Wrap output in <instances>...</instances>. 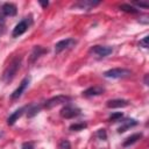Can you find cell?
<instances>
[{
	"label": "cell",
	"instance_id": "1",
	"mask_svg": "<svg viewBox=\"0 0 149 149\" xmlns=\"http://www.w3.org/2000/svg\"><path fill=\"white\" fill-rule=\"evenodd\" d=\"M20 65H21V57H15L8 65L7 68L3 70V73H2V80L5 83H9L13 80V78L15 77L17 70L20 69Z\"/></svg>",
	"mask_w": 149,
	"mask_h": 149
},
{
	"label": "cell",
	"instance_id": "2",
	"mask_svg": "<svg viewBox=\"0 0 149 149\" xmlns=\"http://www.w3.org/2000/svg\"><path fill=\"white\" fill-rule=\"evenodd\" d=\"M31 23H33L31 16H27V17L22 19V20L14 27V29H13V31H12V36H13V37H19V36H21L22 34H24V33L28 30V28L31 26Z\"/></svg>",
	"mask_w": 149,
	"mask_h": 149
},
{
	"label": "cell",
	"instance_id": "3",
	"mask_svg": "<svg viewBox=\"0 0 149 149\" xmlns=\"http://www.w3.org/2000/svg\"><path fill=\"white\" fill-rule=\"evenodd\" d=\"M104 76L106 78H113V79H122V78H127L129 76H132V71L128 69H123V68H115V69H111L107 70Z\"/></svg>",
	"mask_w": 149,
	"mask_h": 149
},
{
	"label": "cell",
	"instance_id": "4",
	"mask_svg": "<svg viewBox=\"0 0 149 149\" xmlns=\"http://www.w3.org/2000/svg\"><path fill=\"white\" fill-rule=\"evenodd\" d=\"M76 43H77V41L74 38H65V40H62V41H59V42H57L55 44V54H59L63 50L70 49V48L74 47Z\"/></svg>",
	"mask_w": 149,
	"mask_h": 149
},
{
	"label": "cell",
	"instance_id": "5",
	"mask_svg": "<svg viewBox=\"0 0 149 149\" xmlns=\"http://www.w3.org/2000/svg\"><path fill=\"white\" fill-rule=\"evenodd\" d=\"M79 114H80V109L77 108V107H73L71 105L64 106L61 109V116L64 118V119H72V118L78 116Z\"/></svg>",
	"mask_w": 149,
	"mask_h": 149
},
{
	"label": "cell",
	"instance_id": "6",
	"mask_svg": "<svg viewBox=\"0 0 149 149\" xmlns=\"http://www.w3.org/2000/svg\"><path fill=\"white\" fill-rule=\"evenodd\" d=\"M112 51H113V49L108 45H93L90 49V52L97 55L98 57H106V56L111 55Z\"/></svg>",
	"mask_w": 149,
	"mask_h": 149
},
{
	"label": "cell",
	"instance_id": "7",
	"mask_svg": "<svg viewBox=\"0 0 149 149\" xmlns=\"http://www.w3.org/2000/svg\"><path fill=\"white\" fill-rule=\"evenodd\" d=\"M29 81H30V79L28 78V77H26V78H23L22 79V81L20 83V85H19V87L10 94V99L12 100H15V99H19L21 95H22V93L24 92V90L27 88V86H28V84H29Z\"/></svg>",
	"mask_w": 149,
	"mask_h": 149
},
{
	"label": "cell",
	"instance_id": "8",
	"mask_svg": "<svg viewBox=\"0 0 149 149\" xmlns=\"http://www.w3.org/2000/svg\"><path fill=\"white\" fill-rule=\"evenodd\" d=\"M70 100L69 97H65V95H57V97H54L51 99H49L47 102H45V108H52L55 106H58L61 104H64V102H68Z\"/></svg>",
	"mask_w": 149,
	"mask_h": 149
},
{
	"label": "cell",
	"instance_id": "9",
	"mask_svg": "<svg viewBox=\"0 0 149 149\" xmlns=\"http://www.w3.org/2000/svg\"><path fill=\"white\" fill-rule=\"evenodd\" d=\"M1 12H2L3 16H14L17 13V8L12 2H5L1 6Z\"/></svg>",
	"mask_w": 149,
	"mask_h": 149
},
{
	"label": "cell",
	"instance_id": "10",
	"mask_svg": "<svg viewBox=\"0 0 149 149\" xmlns=\"http://www.w3.org/2000/svg\"><path fill=\"white\" fill-rule=\"evenodd\" d=\"M100 2L99 1H92V0H81V1H78L77 3H74V7H78L80 9H85V10H90L92 9L93 7L98 6Z\"/></svg>",
	"mask_w": 149,
	"mask_h": 149
},
{
	"label": "cell",
	"instance_id": "11",
	"mask_svg": "<svg viewBox=\"0 0 149 149\" xmlns=\"http://www.w3.org/2000/svg\"><path fill=\"white\" fill-rule=\"evenodd\" d=\"M44 52H47V50L43 49L41 45L34 47V48H33V51H31V54H30V57H29V62H30V63H34V62H35L36 59H38Z\"/></svg>",
	"mask_w": 149,
	"mask_h": 149
},
{
	"label": "cell",
	"instance_id": "12",
	"mask_svg": "<svg viewBox=\"0 0 149 149\" xmlns=\"http://www.w3.org/2000/svg\"><path fill=\"white\" fill-rule=\"evenodd\" d=\"M105 88L101 87V86H92L87 90H85L83 92V95L84 97H95V95H100L101 93H104Z\"/></svg>",
	"mask_w": 149,
	"mask_h": 149
},
{
	"label": "cell",
	"instance_id": "13",
	"mask_svg": "<svg viewBox=\"0 0 149 149\" xmlns=\"http://www.w3.org/2000/svg\"><path fill=\"white\" fill-rule=\"evenodd\" d=\"M128 105H129L128 100H125V99H113V100L107 101L108 108H121V107H126Z\"/></svg>",
	"mask_w": 149,
	"mask_h": 149
},
{
	"label": "cell",
	"instance_id": "14",
	"mask_svg": "<svg viewBox=\"0 0 149 149\" xmlns=\"http://www.w3.org/2000/svg\"><path fill=\"white\" fill-rule=\"evenodd\" d=\"M136 125H137V121L135 119H127V120L122 121L121 126L118 128V133H120V134L121 133H125L127 129H129V128H132V127H134Z\"/></svg>",
	"mask_w": 149,
	"mask_h": 149
},
{
	"label": "cell",
	"instance_id": "15",
	"mask_svg": "<svg viewBox=\"0 0 149 149\" xmlns=\"http://www.w3.org/2000/svg\"><path fill=\"white\" fill-rule=\"evenodd\" d=\"M24 109H26V107H21V108H19V109H16L15 112H13V113L8 116V119H7V123H8L9 126L14 125V123L17 121V119L21 118V115L23 114Z\"/></svg>",
	"mask_w": 149,
	"mask_h": 149
},
{
	"label": "cell",
	"instance_id": "16",
	"mask_svg": "<svg viewBox=\"0 0 149 149\" xmlns=\"http://www.w3.org/2000/svg\"><path fill=\"white\" fill-rule=\"evenodd\" d=\"M142 137V134L140 133H136V134H133L132 136H129V137H127L126 139V141L123 142V147H128V146H130V144H133V143H135L137 140H140Z\"/></svg>",
	"mask_w": 149,
	"mask_h": 149
},
{
	"label": "cell",
	"instance_id": "17",
	"mask_svg": "<svg viewBox=\"0 0 149 149\" xmlns=\"http://www.w3.org/2000/svg\"><path fill=\"white\" fill-rule=\"evenodd\" d=\"M120 9L123 10V12H127V13H132V14H136L139 13V9H136L135 7L130 6V5H127V3H122L120 6Z\"/></svg>",
	"mask_w": 149,
	"mask_h": 149
},
{
	"label": "cell",
	"instance_id": "18",
	"mask_svg": "<svg viewBox=\"0 0 149 149\" xmlns=\"http://www.w3.org/2000/svg\"><path fill=\"white\" fill-rule=\"evenodd\" d=\"M40 109H41V107L37 106V105H33V106H30V107L28 108V116L31 118V116L36 115V114L40 112Z\"/></svg>",
	"mask_w": 149,
	"mask_h": 149
},
{
	"label": "cell",
	"instance_id": "19",
	"mask_svg": "<svg viewBox=\"0 0 149 149\" xmlns=\"http://www.w3.org/2000/svg\"><path fill=\"white\" fill-rule=\"evenodd\" d=\"M84 128H86V123L84 122H79V123H73L70 126V129L71 130H74V132H79V130H83Z\"/></svg>",
	"mask_w": 149,
	"mask_h": 149
},
{
	"label": "cell",
	"instance_id": "20",
	"mask_svg": "<svg viewBox=\"0 0 149 149\" xmlns=\"http://www.w3.org/2000/svg\"><path fill=\"white\" fill-rule=\"evenodd\" d=\"M121 118H122V113H120V112H118V113H113V114L109 116V121L115 122V121H119Z\"/></svg>",
	"mask_w": 149,
	"mask_h": 149
},
{
	"label": "cell",
	"instance_id": "21",
	"mask_svg": "<svg viewBox=\"0 0 149 149\" xmlns=\"http://www.w3.org/2000/svg\"><path fill=\"white\" fill-rule=\"evenodd\" d=\"M97 136H98L100 140L105 141L106 137H107V135H106V130H105V129H99V130L97 132Z\"/></svg>",
	"mask_w": 149,
	"mask_h": 149
},
{
	"label": "cell",
	"instance_id": "22",
	"mask_svg": "<svg viewBox=\"0 0 149 149\" xmlns=\"http://www.w3.org/2000/svg\"><path fill=\"white\" fill-rule=\"evenodd\" d=\"M59 148L61 149H70V143L68 140H62L59 143Z\"/></svg>",
	"mask_w": 149,
	"mask_h": 149
},
{
	"label": "cell",
	"instance_id": "23",
	"mask_svg": "<svg viewBox=\"0 0 149 149\" xmlns=\"http://www.w3.org/2000/svg\"><path fill=\"white\" fill-rule=\"evenodd\" d=\"M21 149H34V143L33 142H24L22 144Z\"/></svg>",
	"mask_w": 149,
	"mask_h": 149
},
{
	"label": "cell",
	"instance_id": "24",
	"mask_svg": "<svg viewBox=\"0 0 149 149\" xmlns=\"http://www.w3.org/2000/svg\"><path fill=\"white\" fill-rule=\"evenodd\" d=\"M148 36H144L141 41H140V45L141 47H143V48H148Z\"/></svg>",
	"mask_w": 149,
	"mask_h": 149
},
{
	"label": "cell",
	"instance_id": "25",
	"mask_svg": "<svg viewBox=\"0 0 149 149\" xmlns=\"http://www.w3.org/2000/svg\"><path fill=\"white\" fill-rule=\"evenodd\" d=\"M135 5L139 6V7H144V8H147V7L149 6L148 2H141V1H140V2H135Z\"/></svg>",
	"mask_w": 149,
	"mask_h": 149
},
{
	"label": "cell",
	"instance_id": "26",
	"mask_svg": "<svg viewBox=\"0 0 149 149\" xmlns=\"http://www.w3.org/2000/svg\"><path fill=\"white\" fill-rule=\"evenodd\" d=\"M148 77H149V74H146L144 76V84L146 85H148Z\"/></svg>",
	"mask_w": 149,
	"mask_h": 149
},
{
	"label": "cell",
	"instance_id": "27",
	"mask_svg": "<svg viewBox=\"0 0 149 149\" xmlns=\"http://www.w3.org/2000/svg\"><path fill=\"white\" fill-rule=\"evenodd\" d=\"M2 21H3V14H2L1 8H0V22H2Z\"/></svg>",
	"mask_w": 149,
	"mask_h": 149
},
{
	"label": "cell",
	"instance_id": "28",
	"mask_svg": "<svg viewBox=\"0 0 149 149\" xmlns=\"http://www.w3.org/2000/svg\"><path fill=\"white\" fill-rule=\"evenodd\" d=\"M40 3H41V5H42V6H43V7H47V6H48V5H49V2H48V1H47V2H42V1H41V2H40Z\"/></svg>",
	"mask_w": 149,
	"mask_h": 149
}]
</instances>
